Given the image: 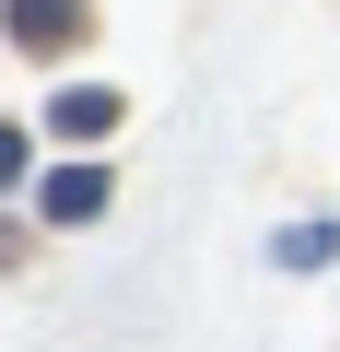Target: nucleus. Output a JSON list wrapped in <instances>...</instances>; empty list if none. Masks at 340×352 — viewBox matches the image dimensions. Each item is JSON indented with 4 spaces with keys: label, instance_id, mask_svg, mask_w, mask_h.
<instances>
[{
    "label": "nucleus",
    "instance_id": "5",
    "mask_svg": "<svg viewBox=\"0 0 340 352\" xmlns=\"http://www.w3.org/2000/svg\"><path fill=\"white\" fill-rule=\"evenodd\" d=\"M24 176H36V141H24V129H0V200H12Z\"/></svg>",
    "mask_w": 340,
    "mask_h": 352
},
{
    "label": "nucleus",
    "instance_id": "1",
    "mask_svg": "<svg viewBox=\"0 0 340 352\" xmlns=\"http://www.w3.org/2000/svg\"><path fill=\"white\" fill-rule=\"evenodd\" d=\"M94 36V0H0V47H24V59H71Z\"/></svg>",
    "mask_w": 340,
    "mask_h": 352
},
{
    "label": "nucleus",
    "instance_id": "4",
    "mask_svg": "<svg viewBox=\"0 0 340 352\" xmlns=\"http://www.w3.org/2000/svg\"><path fill=\"white\" fill-rule=\"evenodd\" d=\"M340 258V223H282V270H328Z\"/></svg>",
    "mask_w": 340,
    "mask_h": 352
},
{
    "label": "nucleus",
    "instance_id": "3",
    "mask_svg": "<svg viewBox=\"0 0 340 352\" xmlns=\"http://www.w3.org/2000/svg\"><path fill=\"white\" fill-rule=\"evenodd\" d=\"M117 118H129V106H117V94H106V82H71V94H59V106H47V129H59V141H82V153H94V141H106V129H117Z\"/></svg>",
    "mask_w": 340,
    "mask_h": 352
},
{
    "label": "nucleus",
    "instance_id": "2",
    "mask_svg": "<svg viewBox=\"0 0 340 352\" xmlns=\"http://www.w3.org/2000/svg\"><path fill=\"white\" fill-rule=\"evenodd\" d=\"M106 200H117V188H106V164H59L47 188H36L47 223H106Z\"/></svg>",
    "mask_w": 340,
    "mask_h": 352
}]
</instances>
